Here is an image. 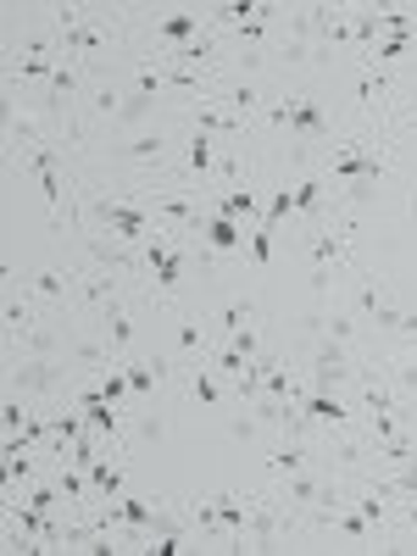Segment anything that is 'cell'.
<instances>
[{
	"label": "cell",
	"mask_w": 417,
	"mask_h": 556,
	"mask_svg": "<svg viewBox=\"0 0 417 556\" xmlns=\"http://www.w3.org/2000/svg\"><path fill=\"white\" fill-rule=\"evenodd\" d=\"M317 167L329 173L334 184V212L345 217H362L367 206H379L384 184L401 178V139L390 134V117L384 123H367V117H345L340 134L329 139V151L317 156ZM417 178V173H406Z\"/></svg>",
	"instance_id": "cell-1"
},
{
	"label": "cell",
	"mask_w": 417,
	"mask_h": 556,
	"mask_svg": "<svg viewBox=\"0 0 417 556\" xmlns=\"http://www.w3.org/2000/svg\"><path fill=\"white\" fill-rule=\"evenodd\" d=\"M67 390H73V367H67V356H7V395L62 406Z\"/></svg>",
	"instance_id": "cell-2"
},
{
	"label": "cell",
	"mask_w": 417,
	"mask_h": 556,
	"mask_svg": "<svg viewBox=\"0 0 417 556\" xmlns=\"http://www.w3.org/2000/svg\"><path fill=\"white\" fill-rule=\"evenodd\" d=\"M290 190H295V228H301V240H306V235H317V228L329 223L334 184H329V173H323L317 162H301V167H290Z\"/></svg>",
	"instance_id": "cell-3"
},
{
	"label": "cell",
	"mask_w": 417,
	"mask_h": 556,
	"mask_svg": "<svg viewBox=\"0 0 417 556\" xmlns=\"http://www.w3.org/2000/svg\"><path fill=\"white\" fill-rule=\"evenodd\" d=\"M295 534H301V518L273 490H256V513H251L245 551H285V540H295Z\"/></svg>",
	"instance_id": "cell-4"
},
{
	"label": "cell",
	"mask_w": 417,
	"mask_h": 556,
	"mask_svg": "<svg viewBox=\"0 0 417 556\" xmlns=\"http://www.w3.org/2000/svg\"><path fill=\"white\" fill-rule=\"evenodd\" d=\"M128 290H134V285H128L123 273H112V267H96V262H78V301H73V306H78L89 323H96V317H101L106 306H117ZM134 295H139V290H134Z\"/></svg>",
	"instance_id": "cell-5"
},
{
	"label": "cell",
	"mask_w": 417,
	"mask_h": 556,
	"mask_svg": "<svg viewBox=\"0 0 417 556\" xmlns=\"http://www.w3.org/2000/svg\"><path fill=\"white\" fill-rule=\"evenodd\" d=\"M178 123H184V128H201V134H212V139H223V146H245V139H251V123H245V117L223 112V106H212V101H190V106L178 112Z\"/></svg>",
	"instance_id": "cell-6"
},
{
	"label": "cell",
	"mask_w": 417,
	"mask_h": 556,
	"mask_svg": "<svg viewBox=\"0 0 417 556\" xmlns=\"http://www.w3.org/2000/svg\"><path fill=\"white\" fill-rule=\"evenodd\" d=\"M217 518H223V551H245L251 513H256V490H217Z\"/></svg>",
	"instance_id": "cell-7"
},
{
	"label": "cell",
	"mask_w": 417,
	"mask_h": 556,
	"mask_svg": "<svg viewBox=\"0 0 417 556\" xmlns=\"http://www.w3.org/2000/svg\"><path fill=\"white\" fill-rule=\"evenodd\" d=\"M139 306H151L146 295H123L117 306H106L96 323H101V334H106V345L117 351V362L134 351V334H139Z\"/></svg>",
	"instance_id": "cell-8"
},
{
	"label": "cell",
	"mask_w": 417,
	"mask_h": 556,
	"mask_svg": "<svg viewBox=\"0 0 417 556\" xmlns=\"http://www.w3.org/2000/svg\"><path fill=\"white\" fill-rule=\"evenodd\" d=\"M356 323H362V317H356L345 301H323V306H312V317H306V334H329V340L362 351V329H356Z\"/></svg>",
	"instance_id": "cell-9"
},
{
	"label": "cell",
	"mask_w": 417,
	"mask_h": 556,
	"mask_svg": "<svg viewBox=\"0 0 417 556\" xmlns=\"http://www.w3.org/2000/svg\"><path fill=\"white\" fill-rule=\"evenodd\" d=\"M251 228H256V223H235V217H217V212H212L201 245H206L217 262H245V240H251Z\"/></svg>",
	"instance_id": "cell-10"
},
{
	"label": "cell",
	"mask_w": 417,
	"mask_h": 556,
	"mask_svg": "<svg viewBox=\"0 0 417 556\" xmlns=\"http://www.w3.org/2000/svg\"><path fill=\"white\" fill-rule=\"evenodd\" d=\"M262 190H256V178H245V184H235V190H223V195H212V212L217 217H235V223H262Z\"/></svg>",
	"instance_id": "cell-11"
},
{
	"label": "cell",
	"mask_w": 417,
	"mask_h": 556,
	"mask_svg": "<svg viewBox=\"0 0 417 556\" xmlns=\"http://www.w3.org/2000/svg\"><path fill=\"white\" fill-rule=\"evenodd\" d=\"M312 534H345V540H356V545H384V534H379L374 523H367V518L356 513V506H340V513H329Z\"/></svg>",
	"instance_id": "cell-12"
},
{
	"label": "cell",
	"mask_w": 417,
	"mask_h": 556,
	"mask_svg": "<svg viewBox=\"0 0 417 556\" xmlns=\"http://www.w3.org/2000/svg\"><path fill=\"white\" fill-rule=\"evenodd\" d=\"M184 513H190V529H195L201 551H223V518H217L212 495H190V501H184Z\"/></svg>",
	"instance_id": "cell-13"
},
{
	"label": "cell",
	"mask_w": 417,
	"mask_h": 556,
	"mask_svg": "<svg viewBox=\"0 0 417 556\" xmlns=\"http://www.w3.org/2000/svg\"><path fill=\"white\" fill-rule=\"evenodd\" d=\"M267 206H262V228H273V235H278V228H290L295 223V190H290V173H278L273 184H267Z\"/></svg>",
	"instance_id": "cell-14"
},
{
	"label": "cell",
	"mask_w": 417,
	"mask_h": 556,
	"mask_svg": "<svg viewBox=\"0 0 417 556\" xmlns=\"http://www.w3.org/2000/svg\"><path fill=\"white\" fill-rule=\"evenodd\" d=\"M184 395H190L195 406H206V412H217V406H223V379L212 374V362L184 367Z\"/></svg>",
	"instance_id": "cell-15"
},
{
	"label": "cell",
	"mask_w": 417,
	"mask_h": 556,
	"mask_svg": "<svg viewBox=\"0 0 417 556\" xmlns=\"http://www.w3.org/2000/svg\"><path fill=\"white\" fill-rule=\"evenodd\" d=\"M251 323H262L256 301H223V306L212 312V329H217V340H228V334H240V329H251Z\"/></svg>",
	"instance_id": "cell-16"
},
{
	"label": "cell",
	"mask_w": 417,
	"mask_h": 556,
	"mask_svg": "<svg viewBox=\"0 0 417 556\" xmlns=\"http://www.w3.org/2000/svg\"><path fill=\"white\" fill-rule=\"evenodd\" d=\"M273 256H278V235H273V228H251V240H245V262L256 267V273H267L273 267Z\"/></svg>",
	"instance_id": "cell-17"
},
{
	"label": "cell",
	"mask_w": 417,
	"mask_h": 556,
	"mask_svg": "<svg viewBox=\"0 0 417 556\" xmlns=\"http://www.w3.org/2000/svg\"><path fill=\"white\" fill-rule=\"evenodd\" d=\"M7 462H0V468H7V490H28L34 484V451H0Z\"/></svg>",
	"instance_id": "cell-18"
},
{
	"label": "cell",
	"mask_w": 417,
	"mask_h": 556,
	"mask_svg": "<svg viewBox=\"0 0 417 556\" xmlns=\"http://www.w3.org/2000/svg\"><path fill=\"white\" fill-rule=\"evenodd\" d=\"M0 424H7V434H23V429L34 424L28 401H23V395H7V406H0Z\"/></svg>",
	"instance_id": "cell-19"
},
{
	"label": "cell",
	"mask_w": 417,
	"mask_h": 556,
	"mask_svg": "<svg viewBox=\"0 0 417 556\" xmlns=\"http://www.w3.org/2000/svg\"><path fill=\"white\" fill-rule=\"evenodd\" d=\"M17 495H23L28 506H39V513H51V518H56V506H67V501H56L51 484H28V490H17Z\"/></svg>",
	"instance_id": "cell-20"
}]
</instances>
